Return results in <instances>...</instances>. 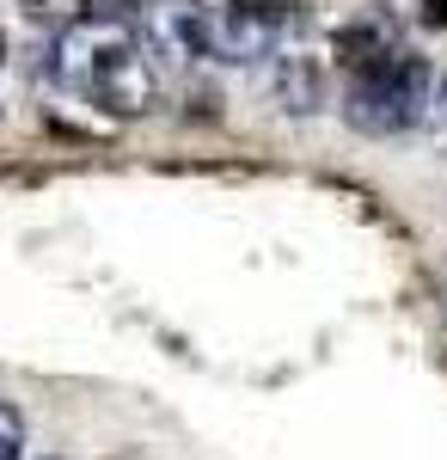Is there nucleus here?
Masks as SVG:
<instances>
[{"label": "nucleus", "mask_w": 447, "mask_h": 460, "mask_svg": "<svg viewBox=\"0 0 447 460\" xmlns=\"http://www.w3.org/2000/svg\"><path fill=\"white\" fill-rule=\"evenodd\" d=\"M270 93L288 117H312V111L331 105V62L307 43H288L270 62Z\"/></svg>", "instance_id": "39448f33"}, {"label": "nucleus", "mask_w": 447, "mask_h": 460, "mask_svg": "<svg viewBox=\"0 0 447 460\" xmlns=\"http://www.w3.org/2000/svg\"><path fill=\"white\" fill-rule=\"evenodd\" d=\"M331 56H337V68L355 80V74H368V68H380V62H392V56H399V43H392V31H386L380 19H355V25H344V31H337Z\"/></svg>", "instance_id": "423d86ee"}, {"label": "nucleus", "mask_w": 447, "mask_h": 460, "mask_svg": "<svg viewBox=\"0 0 447 460\" xmlns=\"http://www.w3.org/2000/svg\"><path fill=\"white\" fill-rule=\"evenodd\" d=\"M49 74L80 105L104 117H147L160 105V56L147 49L141 25L117 13H80L49 43Z\"/></svg>", "instance_id": "f257e3e1"}, {"label": "nucleus", "mask_w": 447, "mask_h": 460, "mask_svg": "<svg viewBox=\"0 0 447 460\" xmlns=\"http://www.w3.org/2000/svg\"><path fill=\"white\" fill-rule=\"evenodd\" d=\"M141 37L160 62H215V0H147Z\"/></svg>", "instance_id": "20e7f679"}, {"label": "nucleus", "mask_w": 447, "mask_h": 460, "mask_svg": "<svg viewBox=\"0 0 447 460\" xmlns=\"http://www.w3.org/2000/svg\"><path fill=\"white\" fill-rule=\"evenodd\" d=\"M429 105H435V74L411 49H399L392 62L355 74L344 93V117L362 136H405L411 123L429 117Z\"/></svg>", "instance_id": "f03ea898"}, {"label": "nucleus", "mask_w": 447, "mask_h": 460, "mask_svg": "<svg viewBox=\"0 0 447 460\" xmlns=\"http://www.w3.org/2000/svg\"><path fill=\"white\" fill-rule=\"evenodd\" d=\"M429 117H435V123H442V129H447V74H442V80H435V105H429Z\"/></svg>", "instance_id": "6e6552de"}, {"label": "nucleus", "mask_w": 447, "mask_h": 460, "mask_svg": "<svg viewBox=\"0 0 447 460\" xmlns=\"http://www.w3.org/2000/svg\"><path fill=\"white\" fill-rule=\"evenodd\" d=\"M0 68H6V31H0Z\"/></svg>", "instance_id": "9d476101"}, {"label": "nucleus", "mask_w": 447, "mask_h": 460, "mask_svg": "<svg viewBox=\"0 0 447 460\" xmlns=\"http://www.w3.org/2000/svg\"><path fill=\"white\" fill-rule=\"evenodd\" d=\"M0 460H25V418L6 399H0Z\"/></svg>", "instance_id": "0eeeda50"}, {"label": "nucleus", "mask_w": 447, "mask_h": 460, "mask_svg": "<svg viewBox=\"0 0 447 460\" xmlns=\"http://www.w3.org/2000/svg\"><path fill=\"white\" fill-rule=\"evenodd\" d=\"M294 37V13L276 0H215V62H276Z\"/></svg>", "instance_id": "7ed1b4c3"}, {"label": "nucleus", "mask_w": 447, "mask_h": 460, "mask_svg": "<svg viewBox=\"0 0 447 460\" xmlns=\"http://www.w3.org/2000/svg\"><path fill=\"white\" fill-rule=\"evenodd\" d=\"M423 25H447V0H429L423 6Z\"/></svg>", "instance_id": "1a4fd4ad"}]
</instances>
